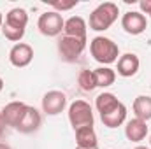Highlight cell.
<instances>
[{
    "instance_id": "6da1fadb",
    "label": "cell",
    "mask_w": 151,
    "mask_h": 149,
    "mask_svg": "<svg viewBox=\"0 0 151 149\" xmlns=\"http://www.w3.org/2000/svg\"><path fill=\"white\" fill-rule=\"evenodd\" d=\"M90 53H91V56H93L95 62H99L102 65H111L114 62H118L119 47L109 37L99 35V37L91 39V42H90Z\"/></svg>"
},
{
    "instance_id": "7a4b0ae2",
    "label": "cell",
    "mask_w": 151,
    "mask_h": 149,
    "mask_svg": "<svg viewBox=\"0 0 151 149\" xmlns=\"http://www.w3.org/2000/svg\"><path fill=\"white\" fill-rule=\"evenodd\" d=\"M118 14H119V9L118 5L113 2H104L100 4L97 9L91 11L90 14V28L95 30V32H104L107 30L114 21L118 19Z\"/></svg>"
},
{
    "instance_id": "3957f363",
    "label": "cell",
    "mask_w": 151,
    "mask_h": 149,
    "mask_svg": "<svg viewBox=\"0 0 151 149\" xmlns=\"http://www.w3.org/2000/svg\"><path fill=\"white\" fill-rule=\"evenodd\" d=\"M69 121L72 125V128L79 130L84 126H93V111L91 105L84 100H76L69 107Z\"/></svg>"
},
{
    "instance_id": "277c9868",
    "label": "cell",
    "mask_w": 151,
    "mask_h": 149,
    "mask_svg": "<svg viewBox=\"0 0 151 149\" xmlns=\"http://www.w3.org/2000/svg\"><path fill=\"white\" fill-rule=\"evenodd\" d=\"M86 47V40L84 39H76V37H69V35H62V39L58 40V53L60 58L63 62H76L83 51Z\"/></svg>"
},
{
    "instance_id": "5b68a950",
    "label": "cell",
    "mask_w": 151,
    "mask_h": 149,
    "mask_svg": "<svg viewBox=\"0 0 151 149\" xmlns=\"http://www.w3.org/2000/svg\"><path fill=\"white\" fill-rule=\"evenodd\" d=\"M63 25H65V21H63L62 14L56 12V11H47V12L40 14V18H39V21H37L39 32L42 35H46V37H56V35H60L63 32Z\"/></svg>"
},
{
    "instance_id": "8992f818",
    "label": "cell",
    "mask_w": 151,
    "mask_h": 149,
    "mask_svg": "<svg viewBox=\"0 0 151 149\" xmlns=\"http://www.w3.org/2000/svg\"><path fill=\"white\" fill-rule=\"evenodd\" d=\"M65 105H67V95L63 91L51 90L42 97V111L47 116H56V114L63 112Z\"/></svg>"
},
{
    "instance_id": "52a82bcc",
    "label": "cell",
    "mask_w": 151,
    "mask_h": 149,
    "mask_svg": "<svg viewBox=\"0 0 151 149\" xmlns=\"http://www.w3.org/2000/svg\"><path fill=\"white\" fill-rule=\"evenodd\" d=\"M121 27L127 34L130 35H139L148 28V19L142 12H135V11H128L127 14H123L121 18Z\"/></svg>"
},
{
    "instance_id": "ba28073f",
    "label": "cell",
    "mask_w": 151,
    "mask_h": 149,
    "mask_svg": "<svg viewBox=\"0 0 151 149\" xmlns=\"http://www.w3.org/2000/svg\"><path fill=\"white\" fill-rule=\"evenodd\" d=\"M32 60H34V49H32V46H28L25 42L14 44L12 49L9 51V62L18 69H23V67L30 65Z\"/></svg>"
},
{
    "instance_id": "9c48e42d",
    "label": "cell",
    "mask_w": 151,
    "mask_h": 149,
    "mask_svg": "<svg viewBox=\"0 0 151 149\" xmlns=\"http://www.w3.org/2000/svg\"><path fill=\"white\" fill-rule=\"evenodd\" d=\"M27 109H28V105H27L25 102H11V104H7L0 112H2V116H4L5 125L16 128V126L19 125V121L23 119Z\"/></svg>"
},
{
    "instance_id": "30bf717a",
    "label": "cell",
    "mask_w": 151,
    "mask_h": 149,
    "mask_svg": "<svg viewBox=\"0 0 151 149\" xmlns=\"http://www.w3.org/2000/svg\"><path fill=\"white\" fill-rule=\"evenodd\" d=\"M40 123H42V117H40V112L35 109V107H30L25 112L23 119L19 121V125L16 126V130L19 133H34L40 128Z\"/></svg>"
},
{
    "instance_id": "8fae6325",
    "label": "cell",
    "mask_w": 151,
    "mask_h": 149,
    "mask_svg": "<svg viewBox=\"0 0 151 149\" xmlns=\"http://www.w3.org/2000/svg\"><path fill=\"white\" fill-rule=\"evenodd\" d=\"M139 65H141V62H139L137 54L125 53V54H121L118 58V69L116 70H118V74L121 75V77H132V75L137 74Z\"/></svg>"
},
{
    "instance_id": "7c38bea8",
    "label": "cell",
    "mask_w": 151,
    "mask_h": 149,
    "mask_svg": "<svg viewBox=\"0 0 151 149\" xmlns=\"http://www.w3.org/2000/svg\"><path fill=\"white\" fill-rule=\"evenodd\" d=\"M125 135H127V139H128L130 142H141V140L148 135V125H146V121L137 119V117L127 121Z\"/></svg>"
},
{
    "instance_id": "4fadbf2b",
    "label": "cell",
    "mask_w": 151,
    "mask_h": 149,
    "mask_svg": "<svg viewBox=\"0 0 151 149\" xmlns=\"http://www.w3.org/2000/svg\"><path fill=\"white\" fill-rule=\"evenodd\" d=\"M5 27L9 28H16V30H27V25H28V14L25 9L21 7H14L11 9L7 14H5V21H4Z\"/></svg>"
},
{
    "instance_id": "5bb4252c",
    "label": "cell",
    "mask_w": 151,
    "mask_h": 149,
    "mask_svg": "<svg viewBox=\"0 0 151 149\" xmlns=\"http://www.w3.org/2000/svg\"><path fill=\"white\" fill-rule=\"evenodd\" d=\"M86 21L81 16H72L65 21L63 25V35L69 37H76V39H84L86 40Z\"/></svg>"
},
{
    "instance_id": "9a60e30c",
    "label": "cell",
    "mask_w": 151,
    "mask_h": 149,
    "mask_svg": "<svg viewBox=\"0 0 151 149\" xmlns=\"http://www.w3.org/2000/svg\"><path fill=\"white\" fill-rule=\"evenodd\" d=\"M76 144H77V148L83 149L99 148V140H97V133H95L93 126H84V128L76 130Z\"/></svg>"
},
{
    "instance_id": "2e32d148",
    "label": "cell",
    "mask_w": 151,
    "mask_h": 149,
    "mask_svg": "<svg viewBox=\"0 0 151 149\" xmlns=\"http://www.w3.org/2000/svg\"><path fill=\"white\" fill-rule=\"evenodd\" d=\"M100 119H102L104 126H107V128H118V126H121L125 123V119H127V107H125V104L119 102L116 109H113L111 112H107L104 116H100Z\"/></svg>"
},
{
    "instance_id": "e0dca14e",
    "label": "cell",
    "mask_w": 151,
    "mask_h": 149,
    "mask_svg": "<svg viewBox=\"0 0 151 149\" xmlns=\"http://www.w3.org/2000/svg\"><path fill=\"white\" fill-rule=\"evenodd\" d=\"M118 104H119V100L116 98V95L109 93V91H104V93H100L95 98V107H97V111H99L100 116H104V114L111 112L113 109H116Z\"/></svg>"
},
{
    "instance_id": "ac0fdd59",
    "label": "cell",
    "mask_w": 151,
    "mask_h": 149,
    "mask_svg": "<svg viewBox=\"0 0 151 149\" xmlns=\"http://www.w3.org/2000/svg\"><path fill=\"white\" fill-rule=\"evenodd\" d=\"M134 114L137 119L150 121L151 119V97L148 95H139L134 100Z\"/></svg>"
},
{
    "instance_id": "d6986e66",
    "label": "cell",
    "mask_w": 151,
    "mask_h": 149,
    "mask_svg": "<svg viewBox=\"0 0 151 149\" xmlns=\"http://www.w3.org/2000/svg\"><path fill=\"white\" fill-rule=\"evenodd\" d=\"M93 74H95L97 86H100V88H107V86L114 84V81H116V72L109 67H99L93 70Z\"/></svg>"
},
{
    "instance_id": "ffe728a7",
    "label": "cell",
    "mask_w": 151,
    "mask_h": 149,
    "mask_svg": "<svg viewBox=\"0 0 151 149\" xmlns=\"http://www.w3.org/2000/svg\"><path fill=\"white\" fill-rule=\"evenodd\" d=\"M77 84L83 91H93L97 88V81L93 70H81L77 75Z\"/></svg>"
},
{
    "instance_id": "44dd1931",
    "label": "cell",
    "mask_w": 151,
    "mask_h": 149,
    "mask_svg": "<svg viewBox=\"0 0 151 149\" xmlns=\"http://www.w3.org/2000/svg\"><path fill=\"white\" fill-rule=\"evenodd\" d=\"M51 5L56 9V12L58 11H69V9H72V7H76L77 5V0H70V2H51Z\"/></svg>"
},
{
    "instance_id": "7402d4cb",
    "label": "cell",
    "mask_w": 151,
    "mask_h": 149,
    "mask_svg": "<svg viewBox=\"0 0 151 149\" xmlns=\"http://www.w3.org/2000/svg\"><path fill=\"white\" fill-rule=\"evenodd\" d=\"M139 5H141V11L142 12H146V14L151 16V0H141Z\"/></svg>"
},
{
    "instance_id": "603a6c76",
    "label": "cell",
    "mask_w": 151,
    "mask_h": 149,
    "mask_svg": "<svg viewBox=\"0 0 151 149\" xmlns=\"http://www.w3.org/2000/svg\"><path fill=\"white\" fill-rule=\"evenodd\" d=\"M5 121H4V116H2V112H0V137L4 135V132H5Z\"/></svg>"
},
{
    "instance_id": "cb8c5ba5",
    "label": "cell",
    "mask_w": 151,
    "mask_h": 149,
    "mask_svg": "<svg viewBox=\"0 0 151 149\" xmlns=\"http://www.w3.org/2000/svg\"><path fill=\"white\" fill-rule=\"evenodd\" d=\"M0 149H12V148L7 146V144H4V142H0Z\"/></svg>"
},
{
    "instance_id": "d4e9b609",
    "label": "cell",
    "mask_w": 151,
    "mask_h": 149,
    "mask_svg": "<svg viewBox=\"0 0 151 149\" xmlns=\"http://www.w3.org/2000/svg\"><path fill=\"white\" fill-rule=\"evenodd\" d=\"M2 90H4V79L0 77V91H2Z\"/></svg>"
},
{
    "instance_id": "484cf974",
    "label": "cell",
    "mask_w": 151,
    "mask_h": 149,
    "mask_svg": "<svg viewBox=\"0 0 151 149\" xmlns=\"http://www.w3.org/2000/svg\"><path fill=\"white\" fill-rule=\"evenodd\" d=\"M135 149H150V148H146V146H137Z\"/></svg>"
},
{
    "instance_id": "4316f807",
    "label": "cell",
    "mask_w": 151,
    "mask_h": 149,
    "mask_svg": "<svg viewBox=\"0 0 151 149\" xmlns=\"http://www.w3.org/2000/svg\"><path fill=\"white\" fill-rule=\"evenodd\" d=\"M2 25H4V19H2V14H0V28H2Z\"/></svg>"
},
{
    "instance_id": "83f0119b",
    "label": "cell",
    "mask_w": 151,
    "mask_h": 149,
    "mask_svg": "<svg viewBox=\"0 0 151 149\" xmlns=\"http://www.w3.org/2000/svg\"><path fill=\"white\" fill-rule=\"evenodd\" d=\"M76 149H83V148H76ZM91 149H99V148H91Z\"/></svg>"
},
{
    "instance_id": "f1b7e54d",
    "label": "cell",
    "mask_w": 151,
    "mask_h": 149,
    "mask_svg": "<svg viewBox=\"0 0 151 149\" xmlns=\"http://www.w3.org/2000/svg\"><path fill=\"white\" fill-rule=\"evenodd\" d=\"M150 144H151V135H150Z\"/></svg>"
}]
</instances>
